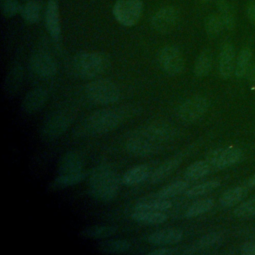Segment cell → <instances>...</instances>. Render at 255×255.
<instances>
[{
    "label": "cell",
    "instance_id": "6da1fadb",
    "mask_svg": "<svg viewBox=\"0 0 255 255\" xmlns=\"http://www.w3.org/2000/svg\"><path fill=\"white\" fill-rule=\"evenodd\" d=\"M173 126L164 121H154L130 133L126 140L127 150L135 156H150L160 152L175 138Z\"/></svg>",
    "mask_w": 255,
    "mask_h": 255
},
{
    "label": "cell",
    "instance_id": "7a4b0ae2",
    "mask_svg": "<svg viewBox=\"0 0 255 255\" xmlns=\"http://www.w3.org/2000/svg\"><path fill=\"white\" fill-rule=\"evenodd\" d=\"M127 112L128 110L124 108H107L96 111L75 128L74 133L78 137L107 133L122 123Z\"/></svg>",
    "mask_w": 255,
    "mask_h": 255
},
{
    "label": "cell",
    "instance_id": "3957f363",
    "mask_svg": "<svg viewBox=\"0 0 255 255\" xmlns=\"http://www.w3.org/2000/svg\"><path fill=\"white\" fill-rule=\"evenodd\" d=\"M89 187L95 198L102 201H110L118 195L120 179L117 172L110 165L101 164L91 172Z\"/></svg>",
    "mask_w": 255,
    "mask_h": 255
},
{
    "label": "cell",
    "instance_id": "277c9868",
    "mask_svg": "<svg viewBox=\"0 0 255 255\" xmlns=\"http://www.w3.org/2000/svg\"><path fill=\"white\" fill-rule=\"evenodd\" d=\"M110 65L108 57L101 52H81L73 61L75 73L83 79H92L105 72Z\"/></svg>",
    "mask_w": 255,
    "mask_h": 255
},
{
    "label": "cell",
    "instance_id": "5b68a950",
    "mask_svg": "<svg viewBox=\"0 0 255 255\" xmlns=\"http://www.w3.org/2000/svg\"><path fill=\"white\" fill-rule=\"evenodd\" d=\"M85 93L90 101L99 105L114 104L121 97L119 87L108 79H100L88 83Z\"/></svg>",
    "mask_w": 255,
    "mask_h": 255
},
{
    "label": "cell",
    "instance_id": "8992f818",
    "mask_svg": "<svg viewBox=\"0 0 255 255\" xmlns=\"http://www.w3.org/2000/svg\"><path fill=\"white\" fill-rule=\"evenodd\" d=\"M141 13V0H117L113 7L115 19L125 27H132L137 24Z\"/></svg>",
    "mask_w": 255,
    "mask_h": 255
},
{
    "label": "cell",
    "instance_id": "52a82bcc",
    "mask_svg": "<svg viewBox=\"0 0 255 255\" xmlns=\"http://www.w3.org/2000/svg\"><path fill=\"white\" fill-rule=\"evenodd\" d=\"M160 68L169 76L180 75L185 68V60L180 49L174 45H166L158 52Z\"/></svg>",
    "mask_w": 255,
    "mask_h": 255
},
{
    "label": "cell",
    "instance_id": "ba28073f",
    "mask_svg": "<svg viewBox=\"0 0 255 255\" xmlns=\"http://www.w3.org/2000/svg\"><path fill=\"white\" fill-rule=\"evenodd\" d=\"M208 100L203 96H192L182 102L177 109L178 119L185 124H193L199 121L207 112Z\"/></svg>",
    "mask_w": 255,
    "mask_h": 255
},
{
    "label": "cell",
    "instance_id": "9c48e42d",
    "mask_svg": "<svg viewBox=\"0 0 255 255\" xmlns=\"http://www.w3.org/2000/svg\"><path fill=\"white\" fill-rule=\"evenodd\" d=\"M70 118L64 112H53L44 121L40 133L46 141H52L60 137L69 128Z\"/></svg>",
    "mask_w": 255,
    "mask_h": 255
},
{
    "label": "cell",
    "instance_id": "30bf717a",
    "mask_svg": "<svg viewBox=\"0 0 255 255\" xmlns=\"http://www.w3.org/2000/svg\"><path fill=\"white\" fill-rule=\"evenodd\" d=\"M243 157L241 149L235 146H224L210 150L205 160L213 169H223L239 162Z\"/></svg>",
    "mask_w": 255,
    "mask_h": 255
},
{
    "label": "cell",
    "instance_id": "8fae6325",
    "mask_svg": "<svg viewBox=\"0 0 255 255\" xmlns=\"http://www.w3.org/2000/svg\"><path fill=\"white\" fill-rule=\"evenodd\" d=\"M179 17V11L174 6H165L153 14L150 23L156 32L166 34L176 27Z\"/></svg>",
    "mask_w": 255,
    "mask_h": 255
},
{
    "label": "cell",
    "instance_id": "7c38bea8",
    "mask_svg": "<svg viewBox=\"0 0 255 255\" xmlns=\"http://www.w3.org/2000/svg\"><path fill=\"white\" fill-rule=\"evenodd\" d=\"M29 66L36 76L43 79L52 78L58 70L56 61L46 52L34 53L30 58Z\"/></svg>",
    "mask_w": 255,
    "mask_h": 255
},
{
    "label": "cell",
    "instance_id": "4fadbf2b",
    "mask_svg": "<svg viewBox=\"0 0 255 255\" xmlns=\"http://www.w3.org/2000/svg\"><path fill=\"white\" fill-rule=\"evenodd\" d=\"M235 51L230 43L222 45L218 56V74L221 79H228L234 74L235 67Z\"/></svg>",
    "mask_w": 255,
    "mask_h": 255
},
{
    "label": "cell",
    "instance_id": "5bb4252c",
    "mask_svg": "<svg viewBox=\"0 0 255 255\" xmlns=\"http://www.w3.org/2000/svg\"><path fill=\"white\" fill-rule=\"evenodd\" d=\"M224 240V235L220 231H211L201 236L197 242L182 250V254H193L202 250L211 249L219 246Z\"/></svg>",
    "mask_w": 255,
    "mask_h": 255
},
{
    "label": "cell",
    "instance_id": "9a60e30c",
    "mask_svg": "<svg viewBox=\"0 0 255 255\" xmlns=\"http://www.w3.org/2000/svg\"><path fill=\"white\" fill-rule=\"evenodd\" d=\"M48 100V92L44 88H35L29 91L21 104V109L26 114H32L40 110Z\"/></svg>",
    "mask_w": 255,
    "mask_h": 255
},
{
    "label": "cell",
    "instance_id": "2e32d148",
    "mask_svg": "<svg viewBox=\"0 0 255 255\" xmlns=\"http://www.w3.org/2000/svg\"><path fill=\"white\" fill-rule=\"evenodd\" d=\"M171 207V201L158 194H150L139 198L135 205L134 210H153V211H166Z\"/></svg>",
    "mask_w": 255,
    "mask_h": 255
},
{
    "label": "cell",
    "instance_id": "e0dca14e",
    "mask_svg": "<svg viewBox=\"0 0 255 255\" xmlns=\"http://www.w3.org/2000/svg\"><path fill=\"white\" fill-rule=\"evenodd\" d=\"M84 159L78 151H68L60 161L58 174H74L84 171Z\"/></svg>",
    "mask_w": 255,
    "mask_h": 255
},
{
    "label": "cell",
    "instance_id": "ac0fdd59",
    "mask_svg": "<svg viewBox=\"0 0 255 255\" xmlns=\"http://www.w3.org/2000/svg\"><path fill=\"white\" fill-rule=\"evenodd\" d=\"M183 238V231L178 228H164L150 233L147 240L155 245H169L179 242Z\"/></svg>",
    "mask_w": 255,
    "mask_h": 255
},
{
    "label": "cell",
    "instance_id": "d6986e66",
    "mask_svg": "<svg viewBox=\"0 0 255 255\" xmlns=\"http://www.w3.org/2000/svg\"><path fill=\"white\" fill-rule=\"evenodd\" d=\"M46 28L50 34V36L58 41L61 37V21H60V13L59 6L57 2L54 0H50L46 9Z\"/></svg>",
    "mask_w": 255,
    "mask_h": 255
},
{
    "label": "cell",
    "instance_id": "ffe728a7",
    "mask_svg": "<svg viewBox=\"0 0 255 255\" xmlns=\"http://www.w3.org/2000/svg\"><path fill=\"white\" fill-rule=\"evenodd\" d=\"M182 160V155L181 154H176L165 161H163L157 168L151 172L148 180L152 184H156L163 179H165L169 174H171L180 164Z\"/></svg>",
    "mask_w": 255,
    "mask_h": 255
},
{
    "label": "cell",
    "instance_id": "44dd1931",
    "mask_svg": "<svg viewBox=\"0 0 255 255\" xmlns=\"http://www.w3.org/2000/svg\"><path fill=\"white\" fill-rule=\"evenodd\" d=\"M23 83V72L21 67L16 66L7 74L4 84L3 91L7 98H14L21 89Z\"/></svg>",
    "mask_w": 255,
    "mask_h": 255
},
{
    "label": "cell",
    "instance_id": "7402d4cb",
    "mask_svg": "<svg viewBox=\"0 0 255 255\" xmlns=\"http://www.w3.org/2000/svg\"><path fill=\"white\" fill-rule=\"evenodd\" d=\"M150 174V167L147 164H137L128 169L124 173L122 177V182L128 186L136 185L148 179Z\"/></svg>",
    "mask_w": 255,
    "mask_h": 255
},
{
    "label": "cell",
    "instance_id": "603a6c76",
    "mask_svg": "<svg viewBox=\"0 0 255 255\" xmlns=\"http://www.w3.org/2000/svg\"><path fill=\"white\" fill-rule=\"evenodd\" d=\"M247 194V186L239 185L224 191L219 197V204L223 208H228L239 203Z\"/></svg>",
    "mask_w": 255,
    "mask_h": 255
},
{
    "label": "cell",
    "instance_id": "cb8c5ba5",
    "mask_svg": "<svg viewBox=\"0 0 255 255\" xmlns=\"http://www.w3.org/2000/svg\"><path fill=\"white\" fill-rule=\"evenodd\" d=\"M133 220L143 224H160L167 220V214L164 211L153 210H133L131 213Z\"/></svg>",
    "mask_w": 255,
    "mask_h": 255
},
{
    "label": "cell",
    "instance_id": "d4e9b609",
    "mask_svg": "<svg viewBox=\"0 0 255 255\" xmlns=\"http://www.w3.org/2000/svg\"><path fill=\"white\" fill-rule=\"evenodd\" d=\"M131 243L128 239H107L99 242L98 249L103 253L120 254L128 251Z\"/></svg>",
    "mask_w": 255,
    "mask_h": 255
},
{
    "label": "cell",
    "instance_id": "484cf974",
    "mask_svg": "<svg viewBox=\"0 0 255 255\" xmlns=\"http://www.w3.org/2000/svg\"><path fill=\"white\" fill-rule=\"evenodd\" d=\"M252 52L249 48H243L237 55L235 60L234 75L236 78H243L247 76L251 68Z\"/></svg>",
    "mask_w": 255,
    "mask_h": 255
},
{
    "label": "cell",
    "instance_id": "4316f807",
    "mask_svg": "<svg viewBox=\"0 0 255 255\" xmlns=\"http://www.w3.org/2000/svg\"><path fill=\"white\" fill-rule=\"evenodd\" d=\"M216 7L218 15L221 18L224 28L228 31H232L235 28L236 21L234 11L227 0H217Z\"/></svg>",
    "mask_w": 255,
    "mask_h": 255
},
{
    "label": "cell",
    "instance_id": "83f0119b",
    "mask_svg": "<svg viewBox=\"0 0 255 255\" xmlns=\"http://www.w3.org/2000/svg\"><path fill=\"white\" fill-rule=\"evenodd\" d=\"M86 176H87L86 171H82L74 174H58V176L50 184V187L52 189H60V188L73 186L82 182L86 178Z\"/></svg>",
    "mask_w": 255,
    "mask_h": 255
},
{
    "label": "cell",
    "instance_id": "f1b7e54d",
    "mask_svg": "<svg viewBox=\"0 0 255 255\" xmlns=\"http://www.w3.org/2000/svg\"><path fill=\"white\" fill-rule=\"evenodd\" d=\"M117 231V227L113 225H93L81 231V236L93 239H105L112 236Z\"/></svg>",
    "mask_w": 255,
    "mask_h": 255
},
{
    "label": "cell",
    "instance_id": "f546056e",
    "mask_svg": "<svg viewBox=\"0 0 255 255\" xmlns=\"http://www.w3.org/2000/svg\"><path fill=\"white\" fill-rule=\"evenodd\" d=\"M211 169V166L206 160L194 161L185 169L184 177L187 181H194L207 175Z\"/></svg>",
    "mask_w": 255,
    "mask_h": 255
},
{
    "label": "cell",
    "instance_id": "4dcf8cb0",
    "mask_svg": "<svg viewBox=\"0 0 255 255\" xmlns=\"http://www.w3.org/2000/svg\"><path fill=\"white\" fill-rule=\"evenodd\" d=\"M211 67H212L211 54L209 53V51L203 50L199 53V55L197 56V58L195 60L193 73L196 77L202 78L209 74Z\"/></svg>",
    "mask_w": 255,
    "mask_h": 255
},
{
    "label": "cell",
    "instance_id": "1f68e13d",
    "mask_svg": "<svg viewBox=\"0 0 255 255\" xmlns=\"http://www.w3.org/2000/svg\"><path fill=\"white\" fill-rule=\"evenodd\" d=\"M214 206V200L212 198H202L191 203L185 211V217L192 218L198 215H201L209 210H211Z\"/></svg>",
    "mask_w": 255,
    "mask_h": 255
},
{
    "label": "cell",
    "instance_id": "d6a6232c",
    "mask_svg": "<svg viewBox=\"0 0 255 255\" xmlns=\"http://www.w3.org/2000/svg\"><path fill=\"white\" fill-rule=\"evenodd\" d=\"M23 19L30 23L35 24L40 20L41 17V4L36 0L28 1L21 10Z\"/></svg>",
    "mask_w": 255,
    "mask_h": 255
},
{
    "label": "cell",
    "instance_id": "836d02e7",
    "mask_svg": "<svg viewBox=\"0 0 255 255\" xmlns=\"http://www.w3.org/2000/svg\"><path fill=\"white\" fill-rule=\"evenodd\" d=\"M220 185V181L217 179H211L204 182H201L199 184L193 185L191 187H188L187 190L184 192L187 197H196L203 194H206L215 188H217Z\"/></svg>",
    "mask_w": 255,
    "mask_h": 255
},
{
    "label": "cell",
    "instance_id": "e575fe53",
    "mask_svg": "<svg viewBox=\"0 0 255 255\" xmlns=\"http://www.w3.org/2000/svg\"><path fill=\"white\" fill-rule=\"evenodd\" d=\"M188 182L189 181H187V180H176V181H173V182L163 186L158 191V194L161 195L164 198H170V197L176 196L178 194L184 193L187 190L188 186H189Z\"/></svg>",
    "mask_w": 255,
    "mask_h": 255
},
{
    "label": "cell",
    "instance_id": "d590c367",
    "mask_svg": "<svg viewBox=\"0 0 255 255\" xmlns=\"http://www.w3.org/2000/svg\"><path fill=\"white\" fill-rule=\"evenodd\" d=\"M233 214L235 217L241 219H247L255 216V197L247 199L238 204L234 208Z\"/></svg>",
    "mask_w": 255,
    "mask_h": 255
},
{
    "label": "cell",
    "instance_id": "8d00e7d4",
    "mask_svg": "<svg viewBox=\"0 0 255 255\" xmlns=\"http://www.w3.org/2000/svg\"><path fill=\"white\" fill-rule=\"evenodd\" d=\"M225 29L218 14H210L205 20V31L209 37H217Z\"/></svg>",
    "mask_w": 255,
    "mask_h": 255
},
{
    "label": "cell",
    "instance_id": "74e56055",
    "mask_svg": "<svg viewBox=\"0 0 255 255\" xmlns=\"http://www.w3.org/2000/svg\"><path fill=\"white\" fill-rule=\"evenodd\" d=\"M1 9L6 17H13L21 12L22 7L16 0H1Z\"/></svg>",
    "mask_w": 255,
    "mask_h": 255
},
{
    "label": "cell",
    "instance_id": "f35d334b",
    "mask_svg": "<svg viewBox=\"0 0 255 255\" xmlns=\"http://www.w3.org/2000/svg\"><path fill=\"white\" fill-rule=\"evenodd\" d=\"M178 250L176 248H172V247H160V248H156L150 252H148V255H173L175 253H177Z\"/></svg>",
    "mask_w": 255,
    "mask_h": 255
},
{
    "label": "cell",
    "instance_id": "ab89813d",
    "mask_svg": "<svg viewBox=\"0 0 255 255\" xmlns=\"http://www.w3.org/2000/svg\"><path fill=\"white\" fill-rule=\"evenodd\" d=\"M240 253L243 255H255V242H244L240 245Z\"/></svg>",
    "mask_w": 255,
    "mask_h": 255
},
{
    "label": "cell",
    "instance_id": "60d3db41",
    "mask_svg": "<svg viewBox=\"0 0 255 255\" xmlns=\"http://www.w3.org/2000/svg\"><path fill=\"white\" fill-rule=\"evenodd\" d=\"M246 16L248 20L255 25V0L250 1L246 6Z\"/></svg>",
    "mask_w": 255,
    "mask_h": 255
},
{
    "label": "cell",
    "instance_id": "b9f144b4",
    "mask_svg": "<svg viewBox=\"0 0 255 255\" xmlns=\"http://www.w3.org/2000/svg\"><path fill=\"white\" fill-rule=\"evenodd\" d=\"M246 77H247V81H248L250 87L255 88V63L251 66Z\"/></svg>",
    "mask_w": 255,
    "mask_h": 255
},
{
    "label": "cell",
    "instance_id": "7bdbcfd3",
    "mask_svg": "<svg viewBox=\"0 0 255 255\" xmlns=\"http://www.w3.org/2000/svg\"><path fill=\"white\" fill-rule=\"evenodd\" d=\"M248 187H255V173L250 177V179L247 182Z\"/></svg>",
    "mask_w": 255,
    "mask_h": 255
},
{
    "label": "cell",
    "instance_id": "ee69618b",
    "mask_svg": "<svg viewBox=\"0 0 255 255\" xmlns=\"http://www.w3.org/2000/svg\"><path fill=\"white\" fill-rule=\"evenodd\" d=\"M201 2H203V3H207V2H209V1H211V0H200Z\"/></svg>",
    "mask_w": 255,
    "mask_h": 255
}]
</instances>
